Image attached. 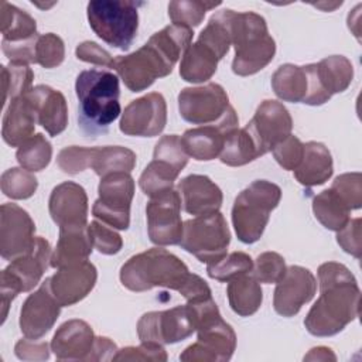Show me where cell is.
Segmentation results:
<instances>
[{"label":"cell","instance_id":"6da1fadb","mask_svg":"<svg viewBox=\"0 0 362 362\" xmlns=\"http://www.w3.org/2000/svg\"><path fill=\"white\" fill-rule=\"evenodd\" d=\"M192 35V28L170 24L154 33L137 51L116 57L112 68L132 92H141L156 79L173 72L177 61L191 45Z\"/></svg>","mask_w":362,"mask_h":362},{"label":"cell","instance_id":"7a4b0ae2","mask_svg":"<svg viewBox=\"0 0 362 362\" xmlns=\"http://www.w3.org/2000/svg\"><path fill=\"white\" fill-rule=\"evenodd\" d=\"M122 284L132 291H147L154 287L175 290L187 301L212 297L208 283L189 273L187 264L161 247H153L132 256L120 269Z\"/></svg>","mask_w":362,"mask_h":362},{"label":"cell","instance_id":"3957f363","mask_svg":"<svg viewBox=\"0 0 362 362\" xmlns=\"http://www.w3.org/2000/svg\"><path fill=\"white\" fill-rule=\"evenodd\" d=\"M79 100L78 122L82 132L90 137L107 132L109 126L119 117V78L105 69L82 71L75 82Z\"/></svg>","mask_w":362,"mask_h":362},{"label":"cell","instance_id":"277c9868","mask_svg":"<svg viewBox=\"0 0 362 362\" xmlns=\"http://www.w3.org/2000/svg\"><path fill=\"white\" fill-rule=\"evenodd\" d=\"M230 41L235 48L232 71L239 76H249L263 69L276 54V42L269 34L266 20L253 11L228 16Z\"/></svg>","mask_w":362,"mask_h":362},{"label":"cell","instance_id":"5b68a950","mask_svg":"<svg viewBox=\"0 0 362 362\" xmlns=\"http://www.w3.org/2000/svg\"><path fill=\"white\" fill-rule=\"evenodd\" d=\"M361 290L356 280L320 288V297L310 308L304 325L314 337H332L359 315Z\"/></svg>","mask_w":362,"mask_h":362},{"label":"cell","instance_id":"8992f818","mask_svg":"<svg viewBox=\"0 0 362 362\" xmlns=\"http://www.w3.org/2000/svg\"><path fill=\"white\" fill-rule=\"evenodd\" d=\"M281 189L279 185L256 180L246 187L235 199L232 223L236 236L243 243L257 242L269 222L270 212L279 205Z\"/></svg>","mask_w":362,"mask_h":362},{"label":"cell","instance_id":"52a82bcc","mask_svg":"<svg viewBox=\"0 0 362 362\" xmlns=\"http://www.w3.org/2000/svg\"><path fill=\"white\" fill-rule=\"evenodd\" d=\"M139 6L126 0H92L86 7L89 25L102 41L126 51L137 34Z\"/></svg>","mask_w":362,"mask_h":362},{"label":"cell","instance_id":"ba28073f","mask_svg":"<svg viewBox=\"0 0 362 362\" xmlns=\"http://www.w3.org/2000/svg\"><path fill=\"white\" fill-rule=\"evenodd\" d=\"M230 232L223 215L218 211L188 219L182 223L180 246L202 263H214L226 255Z\"/></svg>","mask_w":362,"mask_h":362},{"label":"cell","instance_id":"9c48e42d","mask_svg":"<svg viewBox=\"0 0 362 362\" xmlns=\"http://www.w3.org/2000/svg\"><path fill=\"white\" fill-rule=\"evenodd\" d=\"M98 192L99 198L92 206L93 216L113 229H127L134 195V180L130 173H112L102 177Z\"/></svg>","mask_w":362,"mask_h":362},{"label":"cell","instance_id":"30bf717a","mask_svg":"<svg viewBox=\"0 0 362 362\" xmlns=\"http://www.w3.org/2000/svg\"><path fill=\"white\" fill-rule=\"evenodd\" d=\"M178 110L185 122L201 126L221 123L235 112L225 89L214 82L184 88L178 95Z\"/></svg>","mask_w":362,"mask_h":362},{"label":"cell","instance_id":"8fae6325","mask_svg":"<svg viewBox=\"0 0 362 362\" xmlns=\"http://www.w3.org/2000/svg\"><path fill=\"white\" fill-rule=\"evenodd\" d=\"M308 89L303 103L320 106L331 99L332 95L344 92L352 82L354 66L344 55H331L318 64L304 65Z\"/></svg>","mask_w":362,"mask_h":362},{"label":"cell","instance_id":"7c38bea8","mask_svg":"<svg viewBox=\"0 0 362 362\" xmlns=\"http://www.w3.org/2000/svg\"><path fill=\"white\" fill-rule=\"evenodd\" d=\"M197 331L188 305H177L164 311H151L137 322V335L141 342L177 344Z\"/></svg>","mask_w":362,"mask_h":362},{"label":"cell","instance_id":"4fadbf2b","mask_svg":"<svg viewBox=\"0 0 362 362\" xmlns=\"http://www.w3.org/2000/svg\"><path fill=\"white\" fill-rule=\"evenodd\" d=\"M148 238L154 245H178L182 238L181 198L177 189H168L151 198L146 206Z\"/></svg>","mask_w":362,"mask_h":362},{"label":"cell","instance_id":"5bb4252c","mask_svg":"<svg viewBox=\"0 0 362 362\" xmlns=\"http://www.w3.org/2000/svg\"><path fill=\"white\" fill-rule=\"evenodd\" d=\"M167 124V103L161 93L150 92L132 100L123 110L119 129L127 136L154 137Z\"/></svg>","mask_w":362,"mask_h":362},{"label":"cell","instance_id":"9a60e30c","mask_svg":"<svg viewBox=\"0 0 362 362\" xmlns=\"http://www.w3.org/2000/svg\"><path fill=\"white\" fill-rule=\"evenodd\" d=\"M245 129L257 146L260 156H264L291 134L293 120L283 103L267 99L257 106Z\"/></svg>","mask_w":362,"mask_h":362},{"label":"cell","instance_id":"2e32d148","mask_svg":"<svg viewBox=\"0 0 362 362\" xmlns=\"http://www.w3.org/2000/svg\"><path fill=\"white\" fill-rule=\"evenodd\" d=\"M198 338L180 355L184 362H226L236 348V334L232 327L218 317L197 329Z\"/></svg>","mask_w":362,"mask_h":362},{"label":"cell","instance_id":"e0dca14e","mask_svg":"<svg viewBox=\"0 0 362 362\" xmlns=\"http://www.w3.org/2000/svg\"><path fill=\"white\" fill-rule=\"evenodd\" d=\"M35 223L27 211L16 204H3L0 208V253L13 260L28 252L35 240Z\"/></svg>","mask_w":362,"mask_h":362},{"label":"cell","instance_id":"ac0fdd59","mask_svg":"<svg viewBox=\"0 0 362 362\" xmlns=\"http://www.w3.org/2000/svg\"><path fill=\"white\" fill-rule=\"evenodd\" d=\"M276 284L273 307L283 317H294L304 304L311 301L317 291L314 274L303 266L287 267L284 276Z\"/></svg>","mask_w":362,"mask_h":362},{"label":"cell","instance_id":"d6986e66","mask_svg":"<svg viewBox=\"0 0 362 362\" xmlns=\"http://www.w3.org/2000/svg\"><path fill=\"white\" fill-rule=\"evenodd\" d=\"M61 304L54 297L49 279H47L37 291L30 294L20 311V329L31 339L44 337L57 322Z\"/></svg>","mask_w":362,"mask_h":362},{"label":"cell","instance_id":"ffe728a7","mask_svg":"<svg viewBox=\"0 0 362 362\" xmlns=\"http://www.w3.org/2000/svg\"><path fill=\"white\" fill-rule=\"evenodd\" d=\"M96 279V267L85 260L58 269V272L49 277V287L61 307H69L83 300L90 293Z\"/></svg>","mask_w":362,"mask_h":362},{"label":"cell","instance_id":"44dd1931","mask_svg":"<svg viewBox=\"0 0 362 362\" xmlns=\"http://www.w3.org/2000/svg\"><path fill=\"white\" fill-rule=\"evenodd\" d=\"M49 215L59 228L86 226L88 195L82 185L65 181L57 185L48 202Z\"/></svg>","mask_w":362,"mask_h":362},{"label":"cell","instance_id":"7402d4cb","mask_svg":"<svg viewBox=\"0 0 362 362\" xmlns=\"http://www.w3.org/2000/svg\"><path fill=\"white\" fill-rule=\"evenodd\" d=\"M238 115L233 112L221 123L188 129L181 137L188 157L198 161H209L216 158L222 151L226 134L238 127Z\"/></svg>","mask_w":362,"mask_h":362},{"label":"cell","instance_id":"603a6c76","mask_svg":"<svg viewBox=\"0 0 362 362\" xmlns=\"http://www.w3.org/2000/svg\"><path fill=\"white\" fill-rule=\"evenodd\" d=\"M177 191L182 209L189 215L201 216L218 212L223 201L221 188L209 177L201 174H191L182 178L177 185Z\"/></svg>","mask_w":362,"mask_h":362},{"label":"cell","instance_id":"cb8c5ba5","mask_svg":"<svg viewBox=\"0 0 362 362\" xmlns=\"http://www.w3.org/2000/svg\"><path fill=\"white\" fill-rule=\"evenodd\" d=\"M51 255L49 242L41 236H35L31 249L13 259L1 273L13 279L20 286L21 291H30L40 283L49 264Z\"/></svg>","mask_w":362,"mask_h":362},{"label":"cell","instance_id":"d4e9b609","mask_svg":"<svg viewBox=\"0 0 362 362\" xmlns=\"http://www.w3.org/2000/svg\"><path fill=\"white\" fill-rule=\"evenodd\" d=\"M95 335L83 320L65 321L54 334L51 351L62 361H89Z\"/></svg>","mask_w":362,"mask_h":362},{"label":"cell","instance_id":"484cf974","mask_svg":"<svg viewBox=\"0 0 362 362\" xmlns=\"http://www.w3.org/2000/svg\"><path fill=\"white\" fill-rule=\"evenodd\" d=\"M27 98L30 99L41 124L49 136H58L66 129L68 124V106L65 96L47 85H37L33 88Z\"/></svg>","mask_w":362,"mask_h":362},{"label":"cell","instance_id":"4316f807","mask_svg":"<svg viewBox=\"0 0 362 362\" xmlns=\"http://www.w3.org/2000/svg\"><path fill=\"white\" fill-rule=\"evenodd\" d=\"M222 58L221 52L212 44L198 37V40L185 49L181 58L180 75L185 82H206L216 72L218 62Z\"/></svg>","mask_w":362,"mask_h":362},{"label":"cell","instance_id":"83f0119b","mask_svg":"<svg viewBox=\"0 0 362 362\" xmlns=\"http://www.w3.org/2000/svg\"><path fill=\"white\" fill-rule=\"evenodd\" d=\"M35 123H38L37 116L27 95L8 102L3 117V140L11 147H20L34 136Z\"/></svg>","mask_w":362,"mask_h":362},{"label":"cell","instance_id":"f1b7e54d","mask_svg":"<svg viewBox=\"0 0 362 362\" xmlns=\"http://www.w3.org/2000/svg\"><path fill=\"white\" fill-rule=\"evenodd\" d=\"M92 240L86 226L59 228V239L51 255L49 264L55 269L88 260L92 253Z\"/></svg>","mask_w":362,"mask_h":362},{"label":"cell","instance_id":"f546056e","mask_svg":"<svg viewBox=\"0 0 362 362\" xmlns=\"http://www.w3.org/2000/svg\"><path fill=\"white\" fill-rule=\"evenodd\" d=\"M334 165L329 150L318 141L304 144L303 158L294 170L296 180L304 187H315L328 181L332 175Z\"/></svg>","mask_w":362,"mask_h":362},{"label":"cell","instance_id":"4dcf8cb0","mask_svg":"<svg viewBox=\"0 0 362 362\" xmlns=\"http://www.w3.org/2000/svg\"><path fill=\"white\" fill-rule=\"evenodd\" d=\"M226 294L230 308L240 317L255 314L263 301V291L259 281L249 274L229 281Z\"/></svg>","mask_w":362,"mask_h":362},{"label":"cell","instance_id":"1f68e13d","mask_svg":"<svg viewBox=\"0 0 362 362\" xmlns=\"http://www.w3.org/2000/svg\"><path fill=\"white\" fill-rule=\"evenodd\" d=\"M272 88L284 102H304L308 89L305 68L293 64L279 66L272 76Z\"/></svg>","mask_w":362,"mask_h":362},{"label":"cell","instance_id":"d6a6232c","mask_svg":"<svg viewBox=\"0 0 362 362\" xmlns=\"http://www.w3.org/2000/svg\"><path fill=\"white\" fill-rule=\"evenodd\" d=\"M313 211L317 221L324 228L335 232L341 230L351 219L349 206L332 188H328L314 197Z\"/></svg>","mask_w":362,"mask_h":362},{"label":"cell","instance_id":"836d02e7","mask_svg":"<svg viewBox=\"0 0 362 362\" xmlns=\"http://www.w3.org/2000/svg\"><path fill=\"white\" fill-rule=\"evenodd\" d=\"M0 11V27L4 41L21 42L38 35L35 20L24 10L3 1Z\"/></svg>","mask_w":362,"mask_h":362},{"label":"cell","instance_id":"e575fe53","mask_svg":"<svg viewBox=\"0 0 362 362\" xmlns=\"http://www.w3.org/2000/svg\"><path fill=\"white\" fill-rule=\"evenodd\" d=\"M260 157L257 146L255 144L246 129H233L225 137L219 158L223 164L230 167H240Z\"/></svg>","mask_w":362,"mask_h":362},{"label":"cell","instance_id":"d590c367","mask_svg":"<svg viewBox=\"0 0 362 362\" xmlns=\"http://www.w3.org/2000/svg\"><path fill=\"white\" fill-rule=\"evenodd\" d=\"M136 165V154L122 146L95 147L90 167L102 178L112 173H132Z\"/></svg>","mask_w":362,"mask_h":362},{"label":"cell","instance_id":"8d00e7d4","mask_svg":"<svg viewBox=\"0 0 362 362\" xmlns=\"http://www.w3.org/2000/svg\"><path fill=\"white\" fill-rule=\"evenodd\" d=\"M178 174L180 173L170 164L153 160L141 173L139 178V185L147 197L154 198L168 189H173L174 181L177 180Z\"/></svg>","mask_w":362,"mask_h":362},{"label":"cell","instance_id":"74e56055","mask_svg":"<svg viewBox=\"0 0 362 362\" xmlns=\"http://www.w3.org/2000/svg\"><path fill=\"white\" fill-rule=\"evenodd\" d=\"M33 79L34 72L28 65L10 62L7 66H1L3 103L25 96L33 89Z\"/></svg>","mask_w":362,"mask_h":362},{"label":"cell","instance_id":"f35d334b","mask_svg":"<svg viewBox=\"0 0 362 362\" xmlns=\"http://www.w3.org/2000/svg\"><path fill=\"white\" fill-rule=\"evenodd\" d=\"M16 157H17L18 164L23 168H25L31 173L41 171L51 161L52 147H51V143L45 139V136L38 133V134L30 137L27 141H24L18 147Z\"/></svg>","mask_w":362,"mask_h":362},{"label":"cell","instance_id":"ab89813d","mask_svg":"<svg viewBox=\"0 0 362 362\" xmlns=\"http://www.w3.org/2000/svg\"><path fill=\"white\" fill-rule=\"evenodd\" d=\"M253 269L252 257L245 252H232L222 256L219 260L206 266V273L218 281H232L240 276L249 274Z\"/></svg>","mask_w":362,"mask_h":362},{"label":"cell","instance_id":"60d3db41","mask_svg":"<svg viewBox=\"0 0 362 362\" xmlns=\"http://www.w3.org/2000/svg\"><path fill=\"white\" fill-rule=\"evenodd\" d=\"M221 6V1H198V0H175L168 4V17L173 24L184 25L188 28L197 27L202 23L205 13Z\"/></svg>","mask_w":362,"mask_h":362},{"label":"cell","instance_id":"b9f144b4","mask_svg":"<svg viewBox=\"0 0 362 362\" xmlns=\"http://www.w3.org/2000/svg\"><path fill=\"white\" fill-rule=\"evenodd\" d=\"M1 191L11 199H27L37 191L38 181L25 168H8L1 174Z\"/></svg>","mask_w":362,"mask_h":362},{"label":"cell","instance_id":"7bdbcfd3","mask_svg":"<svg viewBox=\"0 0 362 362\" xmlns=\"http://www.w3.org/2000/svg\"><path fill=\"white\" fill-rule=\"evenodd\" d=\"M153 160L167 163L181 173L188 163V154L182 146L181 137L177 134L163 136L154 147Z\"/></svg>","mask_w":362,"mask_h":362},{"label":"cell","instance_id":"ee69618b","mask_svg":"<svg viewBox=\"0 0 362 362\" xmlns=\"http://www.w3.org/2000/svg\"><path fill=\"white\" fill-rule=\"evenodd\" d=\"M65 57V47L61 37L48 33L42 34L37 40L35 45V64L51 69L62 64Z\"/></svg>","mask_w":362,"mask_h":362},{"label":"cell","instance_id":"f6af8a7d","mask_svg":"<svg viewBox=\"0 0 362 362\" xmlns=\"http://www.w3.org/2000/svg\"><path fill=\"white\" fill-rule=\"evenodd\" d=\"M286 262L283 256L276 252H264L260 253L255 262L252 269V276L259 283H277L286 273Z\"/></svg>","mask_w":362,"mask_h":362},{"label":"cell","instance_id":"bcb514c9","mask_svg":"<svg viewBox=\"0 0 362 362\" xmlns=\"http://www.w3.org/2000/svg\"><path fill=\"white\" fill-rule=\"evenodd\" d=\"M93 153H95V147H79V146L65 147L59 151L57 157V163L64 173L74 175L90 167Z\"/></svg>","mask_w":362,"mask_h":362},{"label":"cell","instance_id":"7dc6e473","mask_svg":"<svg viewBox=\"0 0 362 362\" xmlns=\"http://www.w3.org/2000/svg\"><path fill=\"white\" fill-rule=\"evenodd\" d=\"M331 188L345 201L349 209H359L362 205V175L361 173H346L338 175Z\"/></svg>","mask_w":362,"mask_h":362},{"label":"cell","instance_id":"c3c4849f","mask_svg":"<svg viewBox=\"0 0 362 362\" xmlns=\"http://www.w3.org/2000/svg\"><path fill=\"white\" fill-rule=\"evenodd\" d=\"M88 232L93 247H96L100 253L116 255L120 252L123 246L122 236L116 230L107 228L103 222H90L88 225Z\"/></svg>","mask_w":362,"mask_h":362},{"label":"cell","instance_id":"681fc988","mask_svg":"<svg viewBox=\"0 0 362 362\" xmlns=\"http://www.w3.org/2000/svg\"><path fill=\"white\" fill-rule=\"evenodd\" d=\"M273 156L276 161L287 171H294L301 158H303V151H304V144L300 141L298 137L290 134L287 136L283 141L276 144L273 147Z\"/></svg>","mask_w":362,"mask_h":362},{"label":"cell","instance_id":"f907efd6","mask_svg":"<svg viewBox=\"0 0 362 362\" xmlns=\"http://www.w3.org/2000/svg\"><path fill=\"white\" fill-rule=\"evenodd\" d=\"M113 361H167V352L161 344L141 342L139 346H127L116 352Z\"/></svg>","mask_w":362,"mask_h":362},{"label":"cell","instance_id":"816d5d0a","mask_svg":"<svg viewBox=\"0 0 362 362\" xmlns=\"http://www.w3.org/2000/svg\"><path fill=\"white\" fill-rule=\"evenodd\" d=\"M361 226L362 221L361 218L356 219H349L348 223L338 230L337 235V242L338 245L349 255L359 259L361 257V250H362V242H361Z\"/></svg>","mask_w":362,"mask_h":362},{"label":"cell","instance_id":"f5cc1de1","mask_svg":"<svg viewBox=\"0 0 362 362\" xmlns=\"http://www.w3.org/2000/svg\"><path fill=\"white\" fill-rule=\"evenodd\" d=\"M75 54H76V58L83 62H89V64L106 66V68H112V65H113L112 55L93 41L81 42L76 47Z\"/></svg>","mask_w":362,"mask_h":362},{"label":"cell","instance_id":"db71d44e","mask_svg":"<svg viewBox=\"0 0 362 362\" xmlns=\"http://www.w3.org/2000/svg\"><path fill=\"white\" fill-rule=\"evenodd\" d=\"M37 339H20L16 344V355L23 361H44L49 358L47 342H35Z\"/></svg>","mask_w":362,"mask_h":362},{"label":"cell","instance_id":"11a10c76","mask_svg":"<svg viewBox=\"0 0 362 362\" xmlns=\"http://www.w3.org/2000/svg\"><path fill=\"white\" fill-rule=\"evenodd\" d=\"M117 346L113 341H110L106 337H95V342H93V349L92 354L89 356V361H113L116 352H117Z\"/></svg>","mask_w":362,"mask_h":362},{"label":"cell","instance_id":"9f6ffc18","mask_svg":"<svg viewBox=\"0 0 362 362\" xmlns=\"http://www.w3.org/2000/svg\"><path fill=\"white\" fill-rule=\"evenodd\" d=\"M337 356L327 346H317L310 349V352L304 356V361H335Z\"/></svg>","mask_w":362,"mask_h":362}]
</instances>
